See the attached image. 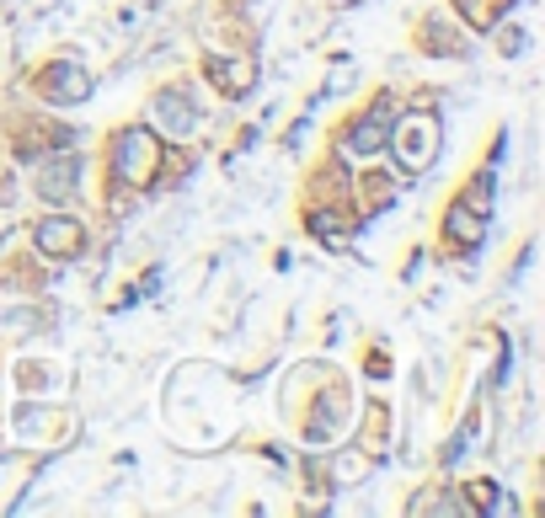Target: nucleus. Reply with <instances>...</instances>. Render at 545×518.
<instances>
[{"instance_id": "nucleus-3", "label": "nucleus", "mask_w": 545, "mask_h": 518, "mask_svg": "<svg viewBox=\"0 0 545 518\" xmlns=\"http://www.w3.org/2000/svg\"><path fill=\"white\" fill-rule=\"evenodd\" d=\"M390 108H374V113H363L353 128H348V139H343V155H374L385 139H390Z\"/></svg>"}, {"instance_id": "nucleus-8", "label": "nucleus", "mask_w": 545, "mask_h": 518, "mask_svg": "<svg viewBox=\"0 0 545 518\" xmlns=\"http://www.w3.org/2000/svg\"><path fill=\"white\" fill-rule=\"evenodd\" d=\"M449 235H455V240H465V246H476V240H482V220H476V214H465V209H455V214H449Z\"/></svg>"}, {"instance_id": "nucleus-6", "label": "nucleus", "mask_w": 545, "mask_h": 518, "mask_svg": "<svg viewBox=\"0 0 545 518\" xmlns=\"http://www.w3.org/2000/svg\"><path fill=\"white\" fill-rule=\"evenodd\" d=\"M75 182H80V161H75V155H60V161H49V166L38 172V198H43V203H64V198L75 193Z\"/></svg>"}, {"instance_id": "nucleus-2", "label": "nucleus", "mask_w": 545, "mask_h": 518, "mask_svg": "<svg viewBox=\"0 0 545 518\" xmlns=\"http://www.w3.org/2000/svg\"><path fill=\"white\" fill-rule=\"evenodd\" d=\"M113 150H118V155H113V176L128 182V187H145V182H150V166H155V139H150V128H123Z\"/></svg>"}, {"instance_id": "nucleus-1", "label": "nucleus", "mask_w": 545, "mask_h": 518, "mask_svg": "<svg viewBox=\"0 0 545 518\" xmlns=\"http://www.w3.org/2000/svg\"><path fill=\"white\" fill-rule=\"evenodd\" d=\"M438 145H444V123L438 113H412L396 123V166L401 172H428L433 161H438Z\"/></svg>"}, {"instance_id": "nucleus-7", "label": "nucleus", "mask_w": 545, "mask_h": 518, "mask_svg": "<svg viewBox=\"0 0 545 518\" xmlns=\"http://www.w3.org/2000/svg\"><path fill=\"white\" fill-rule=\"evenodd\" d=\"M155 123L166 134H193L198 128V108L187 102V91H161L155 97Z\"/></svg>"}, {"instance_id": "nucleus-5", "label": "nucleus", "mask_w": 545, "mask_h": 518, "mask_svg": "<svg viewBox=\"0 0 545 518\" xmlns=\"http://www.w3.org/2000/svg\"><path fill=\"white\" fill-rule=\"evenodd\" d=\"M33 235H38V246H43L49 257H75V251L86 246V231H80L75 220H64V214H49Z\"/></svg>"}, {"instance_id": "nucleus-4", "label": "nucleus", "mask_w": 545, "mask_h": 518, "mask_svg": "<svg viewBox=\"0 0 545 518\" xmlns=\"http://www.w3.org/2000/svg\"><path fill=\"white\" fill-rule=\"evenodd\" d=\"M86 91H91V75H86L80 64H54V70L43 75V97H49V102H60V108L86 102Z\"/></svg>"}, {"instance_id": "nucleus-9", "label": "nucleus", "mask_w": 545, "mask_h": 518, "mask_svg": "<svg viewBox=\"0 0 545 518\" xmlns=\"http://www.w3.org/2000/svg\"><path fill=\"white\" fill-rule=\"evenodd\" d=\"M460 5L471 11V22H476V27H492V22H497V16H492V5H497V0H460Z\"/></svg>"}]
</instances>
